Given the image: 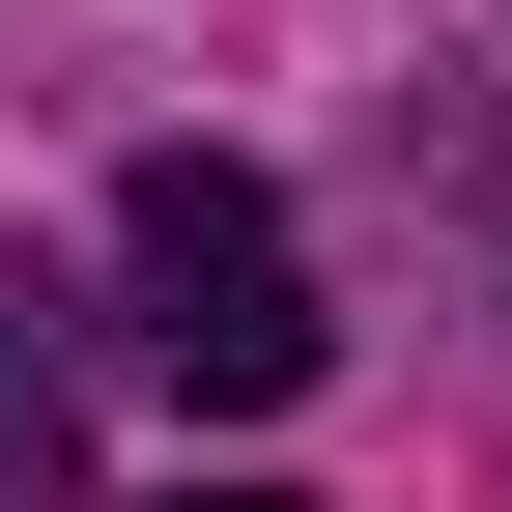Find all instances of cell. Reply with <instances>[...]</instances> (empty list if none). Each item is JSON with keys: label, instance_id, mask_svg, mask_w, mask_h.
<instances>
[{"label": "cell", "instance_id": "obj_1", "mask_svg": "<svg viewBox=\"0 0 512 512\" xmlns=\"http://www.w3.org/2000/svg\"><path fill=\"white\" fill-rule=\"evenodd\" d=\"M114 285H143V313H114V342H143L171 399H228V427L342 370V313H313V228L256 200L228 143H171V171H114Z\"/></svg>", "mask_w": 512, "mask_h": 512}, {"label": "cell", "instance_id": "obj_2", "mask_svg": "<svg viewBox=\"0 0 512 512\" xmlns=\"http://www.w3.org/2000/svg\"><path fill=\"white\" fill-rule=\"evenodd\" d=\"M57 456H86V399H57V313L0 285V512H57Z\"/></svg>", "mask_w": 512, "mask_h": 512}, {"label": "cell", "instance_id": "obj_3", "mask_svg": "<svg viewBox=\"0 0 512 512\" xmlns=\"http://www.w3.org/2000/svg\"><path fill=\"white\" fill-rule=\"evenodd\" d=\"M171 512H285V484H171Z\"/></svg>", "mask_w": 512, "mask_h": 512}]
</instances>
